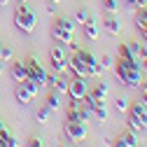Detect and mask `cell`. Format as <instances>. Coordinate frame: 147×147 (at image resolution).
I'll list each match as a JSON object with an SVG mask.
<instances>
[{
  "instance_id": "6da1fadb",
  "label": "cell",
  "mask_w": 147,
  "mask_h": 147,
  "mask_svg": "<svg viewBox=\"0 0 147 147\" xmlns=\"http://www.w3.org/2000/svg\"><path fill=\"white\" fill-rule=\"evenodd\" d=\"M115 72H117V80L124 84V86H140L142 82V70H140V63L136 61H128V59H121L115 61Z\"/></svg>"
},
{
  "instance_id": "7a4b0ae2",
  "label": "cell",
  "mask_w": 147,
  "mask_h": 147,
  "mask_svg": "<svg viewBox=\"0 0 147 147\" xmlns=\"http://www.w3.org/2000/svg\"><path fill=\"white\" fill-rule=\"evenodd\" d=\"M14 26L19 28L21 33L30 35L35 30V26H38V16H35L33 7H28L26 3H21V7H16V12H14Z\"/></svg>"
},
{
  "instance_id": "3957f363",
  "label": "cell",
  "mask_w": 147,
  "mask_h": 147,
  "mask_svg": "<svg viewBox=\"0 0 147 147\" xmlns=\"http://www.w3.org/2000/svg\"><path fill=\"white\" fill-rule=\"evenodd\" d=\"M51 38L59 45L75 42V24H72L70 19H56L54 21V28H51Z\"/></svg>"
},
{
  "instance_id": "277c9868",
  "label": "cell",
  "mask_w": 147,
  "mask_h": 147,
  "mask_svg": "<svg viewBox=\"0 0 147 147\" xmlns=\"http://www.w3.org/2000/svg\"><path fill=\"white\" fill-rule=\"evenodd\" d=\"M82 100H84V105H86V107H89V110H91V112H94L100 121L107 119V103H105V98H96L91 91H86V96H84Z\"/></svg>"
},
{
  "instance_id": "5b68a950",
  "label": "cell",
  "mask_w": 147,
  "mask_h": 147,
  "mask_svg": "<svg viewBox=\"0 0 147 147\" xmlns=\"http://www.w3.org/2000/svg\"><path fill=\"white\" fill-rule=\"evenodd\" d=\"M49 61H51L54 72H65V70H70V65H68V56H65V49H63V45H59V42H56V47L49 51Z\"/></svg>"
},
{
  "instance_id": "8992f818",
  "label": "cell",
  "mask_w": 147,
  "mask_h": 147,
  "mask_svg": "<svg viewBox=\"0 0 147 147\" xmlns=\"http://www.w3.org/2000/svg\"><path fill=\"white\" fill-rule=\"evenodd\" d=\"M63 128H65V136H68L72 142H82V140L89 138V128H86L84 121H65Z\"/></svg>"
},
{
  "instance_id": "52a82bcc",
  "label": "cell",
  "mask_w": 147,
  "mask_h": 147,
  "mask_svg": "<svg viewBox=\"0 0 147 147\" xmlns=\"http://www.w3.org/2000/svg\"><path fill=\"white\" fill-rule=\"evenodd\" d=\"M26 80H30V82H35V84H40V86H45V82H47V72H45V68L35 61V59H30V61H26Z\"/></svg>"
},
{
  "instance_id": "ba28073f",
  "label": "cell",
  "mask_w": 147,
  "mask_h": 147,
  "mask_svg": "<svg viewBox=\"0 0 147 147\" xmlns=\"http://www.w3.org/2000/svg\"><path fill=\"white\" fill-rule=\"evenodd\" d=\"M75 56L86 65V70H89V77H100L103 75V68H100V63L94 59V56H91V54L89 51H84V49H77L75 51Z\"/></svg>"
},
{
  "instance_id": "9c48e42d",
  "label": "cell",
  "mask_w": 147,
  "mask_h": 147,
  "mask_svg": "<svg viewBox=\"0 0 147 147\" xmlns=\"http://www.w3.org/2000/svg\"><path fill=\"white\" fill-rule=\"evenodd\" d=\"M128 119H133L136 124H140V128L145 131L147 128V105H142L140 100H136V103H131L128 105Z\"/></svg>"
},
{
  "instance_id": "30bf717a",
  "label": "cell",
  "mask_w": 147,
  "mask_h": 147,
  "mask_svg": "<svg viewBox=\"0 0 147 147\" xmlns=\"http://www.w3.org/2000/svg\"><path fill=\"white\" fill-rule=\"evenodd\" d=\"M89 91V84H86V77H72L68 82V96L75 98V100H82Z\"/></svg>"
},
{
  "instance_id": "8fae6325",
  "label": "cell",
  "mask_w": 147,
  "mask_h": 147,
  "mask_svg": "<svg viewBox=\"0 0 147 147\" xmlns=\"http://www.w3.org/2000/svg\"><path fill=\"white\" fill-rule=\"evenodd\" d=\"M119 56L140 63V45H138V42H126V45H121V47H119Z\"/></svg>"
},
{
  "instance_id": "7c38bea8",
  "label": "cell",
  "mask_w": 147,
  "mask_h": 147,
  "mask_svg": "<svg viewBox=\"0 0 147 147\" xmlns=\"http://www.w3.org/2000/svg\"><path fill=\"white\" fill-rule=\"evenodd\" d=\"M14 96H16V100H19L21 105H30L33 103V98H35V94L24 84V82H19V86H16V91H14Z\"/></svg>"
},
{
  "instance_id": "4fadbf2b",
  "label": "cell",
  "mask_w": 147,
  "mask_h": 147,
  "mask_svg": "<svg viewBox=\"0 0 147 147\" xmlns=\"http://www.w3.org/2000/svg\"><path fill=\"white\" fill-rule=\"evenodd\" d=\"M103 26H105V30H107L110 35H119V33H121V21H119L117 14H107L105 21H103Z\"/></svg>"
},
{
  "instance_id": "5bb4252c",
  "label": "cell",
  "mask_w": 147,
  "mask_h": 147,
  "mask_svg": "<svg viewBox=\"0 0 147 147\" xmlns=\"http://www.w3.org/2000/svg\"><path fill=\"white\" fill-rule=\"evenodd\" d=\"M82 30H84V35L89 40H98V35H100V28H98L96 19H91V16H89L86 24H82Z\"/></svg>"
},
{
  "instance_id": "9a60e30c",
  "label": "cell",
  "mask_w": 147,
  "mask_h": 147,
  "mask_svg": "<svg viewBox=\"0 0 147 147\" xmlns=\"http://www.w3.org/2000/svg\"><path fill=\"white\" fill-rule=\"evenodd\" d=\"M9 75L14 77V82H24V80H26V61H16V63H12Z\"/></svg>"
},
{
  "instance_id": "2e32d148",
  "label": "cell",
  "mask_w": 147,
  "mask_h": 147,
  "mask_svg": "<svg viewBox=\"0 0 147 147\" xmlns=\"http://www.w3.org/2000/svg\"><path fill=\"white\" fill-rule=\"evenodd\" d=\"M47 107L51 110V112H56V110H61L63 107V100H61V94L59 91H49V96H47Z\"/></svg>"
},
{
  "instance_id": "e0dca14e",
  "label": "cell",
  "mask_w": 147,
  "mask_h": 147,
  "mask_svg": "<svg viewBox=\"0 0 147 147\" xmlns=\"http://www.w3.org/2000/svg\"><path fill=\"white\" fill-rule=\"evenodd\" d=\"M119 140L126 145V147H138V133H133V131H126L124 133H119Z\"/></svg>"
},
{
  "instance_id": "ac0fdd59",
  "label": "cell",
  "mask_w": 147,
  "mask_h": 147,
  "mask_svg": "<svg viewBox=\"0 0 147 147\" xmlns=\"http://www.w3.org/2000/svg\"><path fill=\"white\" fill-rule=\"evenodd\" d=\"M91 94H94L96 98H107V94H110V86H107V82H98V86L94 89V91H91Z\"/></svg>"
},
{
  "instance_id": "d6986e66",
  "label": "cell",
  "mask_w": 147,
  "mask_h": 147,
  "mask_svg": "<svg viewBox=\"0 0 147 147\" xmlns=\"http://www.w3.org/2000/svg\"><path fill=\"white\" fill-rule=\"evenodd\" d=\"M49 117H51V110L45 105V107H40L38 112H35V119H38V124H47L49 121Z\"/></svg>"
},
{
  "instance_id": "ffe728a7",
  "label": "cell",
  "mask_w": 147,
  "mask_h": 147,
  "mask_svg": "<svg viewBox=\"0 0 147 147\" xmlns=\"http://www.w3.org/2000/svg\"><path fill=\"white\" fill-rule=\"evenodd\" d=\"M103 9L107 14H117L119 12V3H117V0H103Z\"/></svg>"
},
{
  "instance_id": "44dd1931",
  "label": "cell",
  "mask_w": 147,
  "mask_h": 147,
  "mask_svg": "<svg viewBox=\"0 0 147 147\" xmlns=\"http://www.w3.org/2000/svg\"><path fill=\"white\" fill-rule=\"evenodd\" d=\"M75 21H77V24H86V21H89V9H86V7H77Z\"/></svg>"
},
{
  "instance_id": "7402d4cb",
  "label": "cell",
  "mask_w": 147,
  "mask_h": 147,
  "mask_svg": "<svg viewBox=\"0 0 147 147\" xmlns=\"http://www.w3.org/2000/svg\"><path fill=\"white\" fill-rule=\"evenodd\" d=\"M128 105H131V103H128V98H126V96H119V98L115 100V110H117V112H126Z\"/></svg>"
},
{
  "instance_id": "603a6c76",
  "label": "cell",
  "mask_w": 147,
  "mask_h": 147,
  "mask_svg": "<svg viewBox=\"0 0 147 147\" xmlns=\"http://www.w3.org/2000/svg\"><path fill=\"white\" fill-rule=\"evenodd\" d=\"M54 91H59V94L63 96V94H68V80H59L56 77V82H54V86H51Z\"/></svg>"
},
{
  "instance_id": "cb8c5ba5",
  "label": "cell",
  "mask_w": 147,
  "mask_h": 147,
  "mask_svg": "<svg viewBox=\"0 0 147 147\" xmlns=\"http://www.w3.org/2000/svg\"><path fill=\"white\" fill-rule=\"evenodd\" d=\"M142 24H147V7H140L136 14V28H140Z\"/></svg>"
},
{
  "instance_id": "d4e9b609",
  "label": "cell",
  "mask_w": 147,
  "mask_h": 147,
  "mask_svg": "<svg viewBox=\"0 0 147 147\" xmlns=\"http://www.w3.org/2000/svg\"><path fill=\"white\" fill-rule=\"evenodd\" d=\"M12 54H14V49H12V47L0 45V61H7V59H12Z\"/></svg>"
},
{
  "instance_id": "484cf974",
  "label": "cell",
  "mask_w": 147,
  "mask_h": 147,
  "mask_svg": "<svg viewBox=\"0 0 147 147\" xmlns=\"http://www.w3.org/2000/svg\"><path fill=\"white\" fill-rule=\"evenodd\" d=\"M0 147H19V140H16V138L9 133L7 138H3V145H0Z\"/></svg>"
},
{
  "instance_id": "4316f807",
  "label": "cell",
  "mask_w": 147,
  "mask_h": 147,
  "mask_svg": "<svg viewBox=\"0 0 147 147\" xmlns=\"http://www.w3.org/2000/svg\"><path fill=\"white\" fill-rule=\"evenodd\" d=\"M65 121H80V110H70L65 112Z\"/></svg>"
},
{
  "instance_id": "83f0119b",
  "label": "cell",
  "mask_w": 147,
  "mask_h": 147,
  "mask_svg": "<svg viewBox=\"0 0 147 147\" xmlns=\"http://www.w3.org/2000/svg\"><path fill=\"white\" fill-rule=\"evenodd\" d=\"M24 84H26V86H28V89L33 91V94H35V96H38V94H40V91L45 89V86H40V84H35V82H30V80H24Z\"/></svg>"
},
{
  "instance_id": "f1b7e54d",
  "label": "cell",
  "mask_w": 147,
  "mask_h": 147,
  "mask_svg": "<svg viewBox=\"0 0 147 147\" xmlns=\"http://www.w3.org/2000/svg\"><path fill=\"white\" fill-rule=\"evenodd\" d=\"M112 65H115V59H112V56H107V54H105V56L100 59V68H103V70H107V68H112Z\"/></svg>"
},
{
  "instance_id": "f546056e",
  "label": "cell",
  "mask_w": 147,
  "mask_h": 147,
  "mask_svg": "<svg viewBox=\"0 0 147 147\" xmlns=\"http://www.w3.org/2000/svg\"><path fill=\"white\" fill-rule=\"evenodd\" d=\"M126 126H128V131H133V133H140V131H142L140 124H136L133 119H128V121H126Z\"/></svg>"
},
{
  "instance_id": "4dcf8cb0",
  "label": "cell",
  "mask_w": 147,
  "mask_h": 147,
  "mask_svg": "<svg viewBox=\"0 0 147 147\" xmlns=\"http://www.w3.org/2000/svg\"><path fill=\"white\" fill-rule=\"evenodd\" d=\"M28 147H45V142H42L40 138H30V140H28Z\"/></svg>"
},
{
  "instance_id": "1f68e13d",
  "label": "cell",
  "mask_w": 147,
  "mask_h": 147,
  "mask_svg": "<svg viewBox=\"0 0 147 147\" xmlns=\"http://www.w3.org/2000/svg\"><path fill=\"white\" fill-rule=\"evenodd\" d=\"M138 33H140V38H142V40L147 42V24H142V26L138 28Z\"/></svg>"
},
{
  "instance_id": "d6a6232c",
  "label": "cell",
  "mask_w": 147,
  "mask_h": 147,
  "mask_svg": "<svg viewBox=\"0 0 147 147\" xmlns=\"http://www.w3.org/2000/svg\"><path fill=\"white\" fill-rule=\"evenodd\" d=\"M126 7L128 9H136L138 7V0H126Z\"/></svg>"
},
{
  "instance_id": "836d02e7",
  "label": "cell",
  "mask_w": 147,
  "mask_h": 147,
  "mask_svg": "<svg viewBox=\"0 0 147 147\" xmlns=\"http://www.w3.org/2000/svg\"><path fill=\"white\" fill-rule=\"evenodd\" d=\"M47 12H49V14H56V5H54V3H51V5L47 7Z\"/></svg>"
},
{
  "instance_id": "e575fe53",
  "label": "cell",
  "mask_w": 147,
  "mask_h": 147,
  "mask_svg": "<svg viewBox=\"0 0 147 147\" xmlns=\"http://www.w3.org/2000/svg\"><path fill=\"white\" fill-rule=\"evenodd\" d=\"M112 147H126V145H124V142H121V140H119V138H117V140H115V142H112Z\"/></svg>"
},
{
  "instance_id": "d590c367",
  "label": "cell",
  "mask_w": 147,
  "mask_h": 147,
  "mask_svg": "<svg viewBox=\"0 0 147 147\" xmlns=\"http://www.w3.org/2000/svg\"><path fill=\"white\" fill-rule=\"evenodd\" d=\"M140 103H142V105H147V91H142V98H140Z\"/></svg>"
},
{
  "instance_id": "8d00e7d4",
  "label": "cell",
  "mask_w": 147,
  "mask_h": 147,
  "mask_svg": "<svg viewBox=\"0 0 147 147\" xmlns=\"http://www.w3.org/2000/svg\"><path fill=\"white\" fill-rule=\"evenodd\" d=\"M140 91H147V82H140Z\"/></svg>"
},
{
  "instance_id": "74e56055",
  "label": "cell",
  "mask_w": 147,
  "mask_h": 147,
  "mask_svg": "<svg viewBox=\"0 0 147 147\" xmlns=\"http://www.w3.org/2000/svg\"><path fill=\"white\" fill-rule=\"evenodd\" d=\"M7 3H9V0H0V7H5Z\"/></svg>"
},
{
  "instance_id": "f35d334b",
  "label": "cell",
  "mask_w": 147,
  "mask_h": 147,
  "mask_svg": "<svg viewBox=\"0 0 147 147\" xmlns=\"http://www.w3.org/2000/svg\"><path fill=\"white\" fill-rule=\"evenodd\" d=\"M3 72H5V65H3V61H0V75H3Z\"/></svg>"
},
{
  "instance_id": "ab89813d",
  "label": "cell",
  "mask_w": 147,
  "mask_h": 147,
  "mask_svg": "<svg viewBox=\"0 0 147 147\" xmlns=\"http://www.w3.org/2000/svg\"><path fill=\"white\" fill-rule=\"evenodd\" d=\"M59 147H68V145H65V142H63V140H61V142H59Z\"/></svg>"
},
{
  "instance_id": "60d3db41",
  "label": "cell",
  "mask_w": 147,
  "mask_h": 147,
  "mask_svg": "<svg viewBox=\"0 0 147 147\" xmlns=\"http://www.w3.org/2000/svg\"><path fill=\"white\" fill-rule=\"evenodd\" d=\"M51 3H54V5H59V3H61V0H51Z\"/></svg>"
},
{
  "instance_id": "b9f144b4",
  "label": "cell",
  "mask_w": 147,
  "mask_h": 147,
  "mask_svg": "<svg viewBox=\"0 0 147 147\" xmlns=\"http://www.w3.org/2000/svg\"><path fill=\"white\" fill-rule=\"evenodd\" d=\"M19 3H26V0H19Z\"/></svg>"
}]
</instances>
